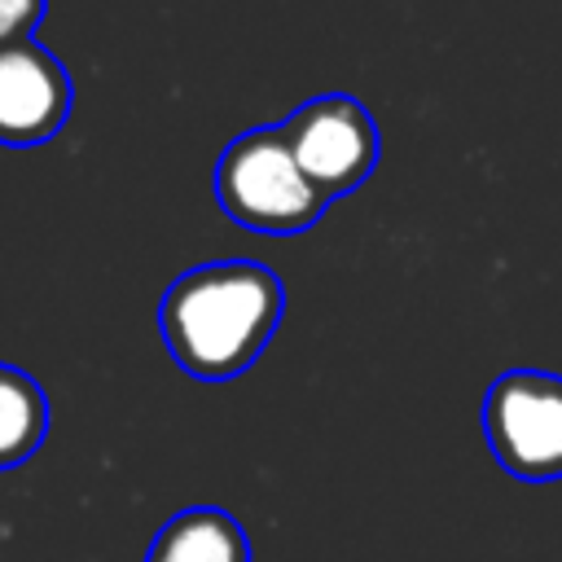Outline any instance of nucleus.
Here are the masks:
<instances>
[{
    "label": "nucleus",
    "mask_w": 562,
    "mask_h": 562,
    "mask_svg": "<svg viewBox=\"0 0 562 562\" xmlns=\"http://www.w3.org/2000/svg\"><path fill=\"white\" fill-rule=\"evenodd\" d=\"M285 290L272 268L224 259L180 272L158 307V329L171 360L202 378L228 382L246 373L281 325Z\"/></svg>",
    "instance_id": "1"
},
{
    "label": "nucleus",
    "mask_w": 562,
    "mask_h": 562,
    "mask_svg": "<svg viewBox=\"0 0 562 562\" xmlns=\"http://www.w3.org/2000/svg\"><path fill=\"white\" fill-rule=\"evenodd\" d=\"M215 198L228 220L255 233H303L321 220L325 193L294 162L281 127H250L215 162Z\"/></svg>",
    "instance_id": "2"
},
{
    "label": "nucleus",
    "mask_w": 562,
    "mask_h": 562,
    "mask_svg": "<svg viewBox=\"0 0 562 562\" xmlns=\"http://www.w3.org/2000/svg\"><path fill=\"white\" fill-rule=\"evenodd\" d=\"M483 435L514 479H562V378L540 369L501 373L483 400Z\"/></svg>",
    "instance_id": "3"
},
{
    "label": "nucleus",
    "mask_w": 562,
    "mask_h": 562,
    "mask_svg": "<svg viewBox=\"0 0 562 562\" xmlns=\"http://www.w3.org/2000/svg\"><path fill=\"white\" fill-rule=\"evenodd\" d=\"M281 136L303 167V176L325 193L342 198L369 180L378 167V123L373 114L347 97V92H325L303 101L285 123Z\"/></svg>",
    "instance_id": "4"
},
{
    "label": "nucleus",
    "mask_w": 562,
    "mask_h": 562,
    "mask_svg": "<svg viewBox=\"0 0 562 562\" xmlns=\"http://www.w3.org/2000/svg\"><path fill=\"white\" fill-rule=\"evenodd\" d=\"M70 75L44 44H0V145L26 149L53 140L70 114Z\"/></svg>",
    "instance_id": "5"
},
{
    "label": "nucleus",
    "mask_w": 562,
    "mask_h": 562,
    "mask_svg": "<svg viewBox=\"0 0 562 562\" xmlns=\"http://www.w3.org/2000/svg\"><path fill=\"white\" fill-rule=\"evenodd\" d=\"M145 562H250V540L233 514L198 505L158 527Z\"/></svg>",
    "instance_id": "6"
},
{
    "label": "nucleus",
    "mask_w": 562,
    "mask_h": 562,
    "mask_svg": "<svg viewBox=\"0 0 562 562\" xmlns=\"http://www.w3.org/2000/svg\"><path fill=\"white\" fill-rule=\"evenodd\" d=\"M48 430V400L40 382L13 364H0V470L35 457Z\"/></svg>",
    "instance_id": "7"
},
{
    "label": "nucleus",
    "mask_w": 562,
    "mask_h": 562,
    "mask_svg": "<svg viewBox=\"0 0 562 562\" xmlns=\"http://www.w3.org/2000/svg\"><path fill=\"white\" fill-rule=\"evenodd\" d=\"M44 9H48V0H0V44L31 40Z\"/></svg>",
    "instance_id": "8"
}]
</instances>
